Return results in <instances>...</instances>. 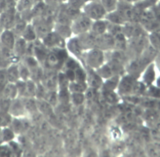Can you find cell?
<instances>
[{"label": "cell", "mask_w": 160, "mask_h": 157, "mask_svg": "<svg viewBox=\"0 0 160 157\" xmlns=\"http://www.w3.org/2000/svg\"><path fill=\"white\" fill-rule=\"evenodd\" d=\"M2 133V127H0V135H1Z\"/></svg>", "instance_id": "43"}, {"label": "cell", "mask_w": 160, "mask_h": 157, "mask_svg": "<svg viewBox=\"0 0 160 157\" xmlns=\"http://www.w3.org/2000/svg\"><path fill=\"white\" fill-rule=\"evenodd\" d=\"M32 25L36 31L38 39H42L44 36L52 31L53 23L46 21L42 19L41 17H36L32 20Z\"/></svg>", "instance_id": "4"}, {"label": "cell", "mask_w": 160, "mask_h": 157, "mask_svg": "<svg viewBox=\"0 0 160 157\" xmlns=\"http://www.w3.org/2000/svg\"><path fill=\"white\" fill-rule=\"evenodd\" d=\"M18 65L20 79L25 81L31 79V73L29 69L25 66V65L23 63H22Z\"/></svg>", "instance_id": "29"}, {"label": "cell", "mask_w": 160, "mask_h": 157, "mask_svg": "<svg viewBox=\"0 0 160 157\" xmlns=\"http://www.w3.org/2000/svg\"><path fill=\"white\" fill-rule=\"evenodd\" d=\"M11 102L12 100L0 95V110L8 112Z\"/></svg>", "instance_id": "32"}, {"label": "cell", "mask_w": 160, "mask_h": 157, "mask_svg": "<svg viewBox=\"0 0 160 157\" xmlns=\"http://www.w3.org/2000/svg\"><path fill=\"white\" fill-rule=\"evenodd\" d=\"M22 98L26 112H28L31 113V114L33 115L38 111L37 108V99L35 98V97H22Z\"/></svg>", "instance_id": "17"}, {"label": "cell", "mask_w": 160, "mask_h": 157, "mask_svg": "<svg viewBox=\"0 0 160 157\" xmlns=\"http://www.w3.org/2000/svg\"><path fill=\"white\" fill-rule=\"evenodd\" d=\"M38 111L41 113L47 116L51 115L52 109V106L44 99H37Z\"/></svg>", "instance_id": "22"}, {"label": "cell", "mask_w": 160, "mask_h": 157, "mask_svg": "<svg viewBox=\"0 0 160 157\" xmlns=\"http://www.w3.org/2000/svg\"><path fill=\"white\" fill-rule=\"evenodd\" d=\"M18 16L16 11H4L0 13V23L3 29H11Z\"/></svg>", "instance_id": "6"}, {"label": "cell", "mask_w": 160, "mask_h": 157, "mask_svg": "<svg viewBox=\"0 0 160 157\" xmlns=\"http://www.w3.org/2000/svg\"><path fill=\"white\" fill-rule=\"evenodd\" d=\"M133 80L131 78H125L124 79V80L122 81V82L121 83V90L122 92L124 93H127L129 92L132 89V87L134 86L133 85Z\"/></svg>", "instance_id": "33"}, {"label": "cell", "mask_w": 160, "mask_h": 157, "mask_svg": "<svg viewBox=\"0 0 160 157\" xmlns=\"http://www.w3.org/2000/svg\"><path fill=\"white\" fill-rule=\"evenodd\" d=\"M100 3L104 8L106 12L108 13L117 9L118 0H99Z\"/></svg>", "instance_id": "27"}, {"label": "cell", "mask_w": 160, "mask_h": 157, "mask_svg": "<svg viewBox=\"0 0 160 157\" xmlns=\"http://www.w3.org/2000/svg\"><path fill=\"white\" fill-rule=\"evenodd\" d=\"M122 32L125 36L131 38L144 35L143 28L137 22H127L122 27Z\"/></svg>", "instance_id": "7"}, {"label": "cell", "mask_w": 160, "mask_h": 157, "mask_svg": "<svg viewBox=\"0 0 160 157\" xmlns=\"http://www.w3.org/2000/svg\"><path fill=\"white\" fill-rule=\"evenodd\" d=\"M105 17L106 20H107L108 22L114 23V24L122 25L127 23L126 20L124 19V17L118 12L117 9L106 14Z\"/></svg>", "instance_id": "20"}, {"label": "cell", "mask_w": 160, "mask_h": 157, "mask_svg": "<svg viewBox=\"0 0 160 157\" xmlns=\"http://www.w3.org/2000/svg\"><path fill=\"white\" fill-rule=\"evenodd\" d=\"M16 38L15 34L11 29H3L0 35V45L12 50Z\"/></svg>", "instance_id": "8"}, {"label": "cell", "mask_w": 160, "mask_h": 157, "mask_svg": "<svg viewBox=\"0 0 160 157\" xmlns=\"http://www.w3.org/2000/svg\"><path fill=\"white\" fill-rule=\"evenodd\" d=\"M15 84L17 87L18 92V96L21 97H24L26 89V81L20 79L15 83Z\"/></svg>", "instance_id": "35"}, {"label": "cell", "mask_w": 160, "mask_h": 157, "mask_svg": "<svg viewBox=\"0 0 160 157\" xmlns=\"http://www.w3.org/2000/svg\"><path fill=\"white\" fill-rule=\"evenodd\" d=\"M73 101L77 103H81L83 100L82 96L81 94H78V93H75V94L73 96Z\"/></svg>", "instance_id": "37"}, {"label": "cell", "mask_w": 160, "mask_h": 157, "mask_svg": "<svg viewBox=\"0 0 160 157\" xmlns=\"http://www.w3.org/2000/svg\"><path fill=\"white\" fill-rule=\"evenodd\" d=\"M7 74L8 82L16 83L20 79L19 65L16 64H12L6 68Z\"/></svg>", "instance_id": "14"}, {"label": "cell", "mask_w": 160, "mask_h": 157, "mask_svg": "<svg viewBox=\"0 0 160 157\" xmlns=\"http://www.w3.org/2000/svg\"><path fill=\"white\" fill-rule=\"evenodd\" d=\"M93 1H97V2H99V0H86V2H93Z\"/></svg>", "instance_id": "42"}, {"label": "cell", "mask_w": 160, "mask_h": 157, "mask_svg": "<svg viewBox=\"0 0 160 157\" xmlns=\"http://www.w3.org/2000/svg\"><path fill=\"white\" fill-rule=\"evenodd\" d=\"M66 58V52L62 48H55L52 51L49 52L43 64L48 70L53 71L58 68Z\"/></svg>", "instance_id": "1"}, {"label": "cell", "mask_w": 160, "mask_h": 157, "mask_svg": "<svg viewBox=\"0 0 160 157\" xmlns=\"http://www.w3.org/2000/svg\"><path fill=\"white\" fill-rule=\"evenodd\" d=\"M47 5H57L58 2V0H43Z\"/></svg>", "instance_id": "38"}, {"label": "cell", "mask_w": 160, "mask_h": 157, "mask_svg": "<svg viewBox=\"0 0 160 157\" xmlns=\"http://www.w3.org/2000/svg\"><path fill=\"white\" fill-rule=\"evenodd\" d=\"M108 21L106 20H95V22L92 25V27L90 29V32L93 34L94 36H100V35H102L106 32V31H107V27H108Z\"/></svg>", "instance_id": "13"}, {"label": "cell", "mask_w": 160, "mask_h": 157, "mask_svg": "<svg viewBox=\"0 0 160 157\" xmlns=\"http://www.w3.org/2000/svg\"><path fill=\"white\" fill-rule=\"evenodd\" d=\"M150 40L155 49H160V31L152 32L150 36Z\"/></svg>", "instance_id": "31"}, {"label": "cell", "mask_w": 160, "mask_h": 157, "mask_svg": "<svg viewBox=\"0 0 160 157\" xmlns=\"http://www.w3.org/2000/svg\"><path fill=\"white\" fill-rule=\"evenodd\" d=\"M86 3V0H68L66 3L70 7L81 10V8H83Z\"/></svg>", "instance_id": "34"}, {"label": "cell", "mask_w": 160, "mask_h": 157, "mask_svg": "<svg viewBox=\"0 0 160 157\" xmlns=\"http://www.w3.org/2000/svg\"><path fill=\"white\" fill-rule=\"evenodd\" d=\"M70 89L74 93H81L83 91V87L81 83H72L70 85Z\"/></svg>", "instance_id": "36"}, {"label": "cell", "mask_w": 160, "mask_h": 157, "mask_svg": "<svg viewBox=\"0 0 160 157\" xmlns=\"http://www.w3.org/2000/svg\"><path fill=\"white\" fill-rule=\"evenodd\" d=\"M55 32H57L61 37L64 39L66 38H68L72 34V29H71L70 25H62L57 23L55 26Z\"/></svg>", "instance_id": "25"}, {"label": "cell", "mask_w": 160, "mask_h": 157, "mask_svg": "<svg viewBox=\"0 0 160 157\" xmlns=\"http://www.w3.org/2000/svg\"><path fill=\"white\" fill-rule=\"evenodd\" d=\"M47 73H44L43 76L42 80V84L48 91H54L58 84V76L53 73L51 70Z\"/></svg>", "instance_id": "10"}, {"label": "cell", "mask_w": 160, "mask_h": 157, "mask_svg": "<svg viewBox=\"0 0 160 157\" xmlns=\"http://www.w3.org/2000/svg\"><path fill=\"white\" fill-rule=\"evenodd\" d=\"M21 37L28 42H32L38 39L36 31H35L34 26L31 23L27 25L25 30L21 35Z\"/></svg>", "instance_id": "19"}, {"label": "cell", "mask_w": 160, "mask_h": 157, "mask_svg": "<svg viewBox=\"0 0 160 157\" xmlns=\"http://www.w3.org/2000/svg\"><path fill=\"white\" fill-rule=\"evenodd\" d=\"M14 1H15V2H17V1H18V0H14Z\"/></svg>", "instance_id": "44"}, {"label": "cell", "mask_w": 160, "mask_h": 157, "mask_svg": "<svg viewBox=\"0 0 160 157\" xmlns=\"http://www.w3.org/2000/svg\"><path fill=\"white\" fill-rule=\"evenodd\" d=\"M8 83L7 74V69L5 68L0 69V94H2L5 87Z\"/></svg>", "instance_id": "30"}, {"label": "cell", "mask_w": 160, "mask_h": 157, "mask_svg": "<svg viewBox=\"0 0 160 157\" xmlns=\"http://www.w3.org/2000/svg\"><path fill=\"white\" fill-rule=\"evenodd\" d=\"M102 52L97 49L92 50L89 52L88 56V63L93 67H98L102 61Z\"/></svg>", "instance_id": "16"}, {"label": "cell", "mask_w": 160, "mask_h": 157, "mask_svg": "<svg viewBox=\"0 0 160 157\" xmlns=\"http://www.w3.org/2000/svg\"><path fill=\"white\" fill-rule=\"evenodd\" d=\"M14 134L15 133L11 128L5 127L3 130L2 129V133L0 135V140L3 142L11 141L15 136Z\"/></svg>", "instance_id": "28"}, {"label": "cell", "mask_w": 160, "mask_h": 157, "mask_svg": "<svg viewBox=\"0 0 160 157\" xmlns=\"http://www.w3.org/2000/svg\"><path fill=\"white\" fill-rule=\"evenodd\" d=\"M68 47L71 52L77 55L81 53L82 48L79 38H72L70 40L68 43Z\"/></svg>", "instance_id": "24"}, {"label": "cell", "mask_w": 160, "mask_h": 157, "mask_svg": "<svg viewBox=\"0 0 160 157\" xmlns=\"http://www.w3.org/2000/svg\"><path fill=\"white\" fill-rule=\"evenodd\" d=\"M155 10H156V12L158 13V14L160 16V1L156 5V6L155 7Z\"/></svg>", "instance_id": "40"}, {"label": "cell", "mask_w": 160, "mask_h": 157, "mask_svg": "<svg viewBox=\"0 0 160 157\" xmlns=\"http://www.w3.org/2000/svg\"><path fill=\"white\" fill-rule=\"evenodd\" d=\"M28 24V21L24 20L19 14V16L18 17V18L12 28L11 29V30L15 34L16 37L21 36L22 34L23 33V31L25 30L26 26Z\"/></svg>", "instance_id": "21"}, {"label": "cell", "mask_w": 160, "mask_h": 157, "mask_svg": "<svg viewBox=\"0 0 160 157\" xmlns=\"http://www.w3.org/2000/svg\"><path fill=\"white\" fill-rule=\"evenodd\" d=\"M8 112L12 115V117L13 116L16 117L23 116L25 115V113L27 112L22 97H17L12 100L10 108L8 109Z\"/></svg>", "instance_id": "9"}, {"label": "cell", "mask_w": 160, "mask_h": 157, "mask_svg": "<svg viewBox=\"0 0 160 157\" xmlns=\"http://www.w3.org/2000/svg\"><path fill=\"white\" fill-rule=\"evenodd\" d=\"M12 120V115L7 111L0 110V127L9 126Z\"/></svg>", "instance_id": "26"}, {"label": "cell", "mask_w": 160, "mask_h": 157, "mask_svg": "<svg viewBox=\"0 0 160 157\" xmlns=\"http://www.w3.org/2000/svg\"><path fill=\"white\" fill-rule=\"evenodd\" d=\"M28 43V42L25 41L22 37H17L14 48L12 49L14 54L19 58H23L25 55H26Z\"/></svg>", "instance_id": "12"}, {"label": "cell", "mask_w": 160, "mask_h": 157, "mask_svg": "<svg viewBox=\"0 0 160 157\" xmlns=\"http://www.w3.org/2000/svg\"><path fill=\"white\" fill-rule=\"evenodd\" d=\"M0 95L12 100L18 97V92L16 84L14 83L8 82Z\"/></svg>", "instance_id": "18"}, {"label": "cell", "mask_w": 160, "mask_h": 157, "mask_svg": "<svg viewBox=\"0 0 160 157\" xmlns=\"http://www.w3.org/2000/svg\"><path fill=\"white\" fill-rule=\"evenodd\" d=\"M92 25V20L83 12L80 14L73 20L71 25V29L74 34L81 35L90 31Z\"/></svg>", "instance_id": "3"}, {"label": "cell", "mask_w": 160, "mask_h": 157, "mask_svg": "<svg viewBox=\"0 0 160 157\" xmlns=\"http://www.w3.org/2000/svg\"><path fill=\"white\" fill-rule=\"evenodd\" d=\"M84 13L92 20H102L107 14L100 2H86L83 7Z\"/></svg>", "instance_id": "2"}, {"label": "cell", "mask_w": 160, "mask_h": 157, "mask_svg": "<svg viewBox=\"0 0 160 157\" xmlns=\"http://www.w3.org/2000/svg\"><path fill=\"white\" fill-rule=\"evenodd\" d=\"M118 1L124 2H127V3H134L138 2L144 1V0H118Z\"/></svg>", "instance_id": "39"}, {"label": "cell", "mask_w": 160, "mask_h": 157, "mask_svg": "<svg viewBox=\"0 0 160 157\" xmlns=\"http://www.w3.org/2000/svg\"><path fill=\"white\" fill-rule=\"evenodd\" d=\"M3 30V27H2V25H1V23H0V35H1Z\"/></svg>", "instance_id": "41"}, {"label": "cell", "mask_w": 160, "mask_h": 157, "mask_svg": "<svg viewBox=\"0 0 160 157\" xmlns=\"http://www.w3.org/2000/svg\"><path fill=\"white\" fill-rule=\"evenodd\" d=\"M38 0H18L16 5L17 12L21 16L28 14Z\"/></svg>", "instance_id": "11"}, {"label": "cell", "mask_w": 160, "mask_h": 157, "mask_svg": "<svg viewBox=\"0 0 160 157\" xmlns=\"http://www.w3.org/2000/svg\"><path fill=\"white\" fill-rule=\"evenodd\" d=\"M16 134H21L29 127V122L19 118H12L9 126Z\"/></svg>", "instance_id": "15"}, {"label": "cell", "mask_w": 160, "mask_h": 157, "mask_svg": "<svg viewBox=\"0 0 160 157\" xmlns=\"http://www.w3.org/2000/svg\"><path fill=\"white\" fill-rule=\"evenodd\" d=\"M42 42L48 49L63 48L65 44L64 39L55 31H51L48 33L42 39Z\"/></svg>", "instance_id": "5"}, {"label": "cell", "mask_w": 160, "mask_h": 157, "mask_svg": "<svg viewBox=\"0 0 160 157\" xmlns=\"http://www.w3.org/2000/svg\"><path fill=\"white\" fill-rule=\"evenodd\" d=\"M37 90V82L32 79H29L26 81V89L24 97H36Z\"/></svg>", "instance_id": "23"}]
</instances>
